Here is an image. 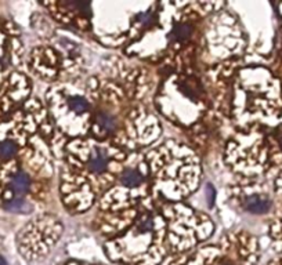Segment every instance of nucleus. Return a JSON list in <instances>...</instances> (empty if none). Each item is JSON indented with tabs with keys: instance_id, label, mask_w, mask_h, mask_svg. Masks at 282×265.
<instances>
[{
	"instance_id": "nucleus-3",
	"label": "nucleus",
	"mask_w": 282,
	"mask_h": 265,
	"mask_svg": "<svg viewBox=\"0 0 282 265\" xmlns=\"http://www.w3.org/2000/svg\"><path fill=\"white\" fill-rule=\"evenodd\" d=\"M120 181L126 187H138L143 183V175L134 168H127L120 175Z\"/></svg>"
},
{
	"instance_id": "nucleus-5",
	"label": "nucleus",
	"mask_w": 282,
	"mask_h": 265,
	"mask_svg": "<svg viewBox=\"0 0 282 265\" xmlns=\"http://www.w3.org/2000/svg\"><path fill=\"white\" fill-rule=\"evenodd\" d=\"M192 33V28L188 24H179L173 28L172 31V38L174 40H185L188 39Z\"/></svg>"
},
{
	"instance_id": "nucleus-10",
	"label": "nucleus",
	"mask_w": 282,
	"mask_h": 265,
	"mask_svg": "<svg viewBox=\"0 0 282 265\" xmlns=\"http://www.w3.org/2000/svg\"><path fill=\"white\" fill-rule=\"evenodd\" d=\"M138 228L143 231H151L154 228V221H152V217L147 216L143 217L140 221H138Z\"/></svg>"
},
{
	"instance_id": "nucleus-9",
	"label": "nucleus",
	"mask_w": 282,
	"mask_h": 265,
	"mask_svg": "<svg viewBox=\"0 0 282 265\" xmlns=\"http://www.w3.org/2000/svg\"><path fill=\"white\" fill-rule=\"evenodd\" d=\"M17 146L14 142L11 141H5L0 144V157L2 159H10L16 155Z\"/></svg>"
},
{
	"instance_id": "nucleus-12",
	"label": "nucleus",
	"mask_w": 282,
	"mask_h": 265,
	"mask_svg": "<svg viewBox=\"0 0 282 265\" xmlns=\"http://www.w3.org/2000/svg\"><path fill=\"white\" fill-rule=\"evenodd\" d=\"M0 265H7V262H6V260L3 257H0Z\"/></svg>"
},
{
	"instance_id": "nucleus-7",
	"label": "nucleus",
	"mask_w": 282,
	"mask_h": 265,
	"mask_svg": "<svg viewBox=\"0 0 282 265\" xmlns=\"http://www.w3.org/2000/svg\"><path fill=\"white\" fill-rule=\"evenodd\" d=\"M5 207L6 210L13 211V213H28L29 209H31V206L28 205L24 199L11 200V202H9V203H6Z\"/></svg>"
},
{
	"instance_id": "nucleus-11",
	"label": "nucleus",
	"mask_w": 282,
	"mask_h": 265,
	"mask_svg": "<svg viewBox=\"0 0 282 265\" xmlns=\"http://www.w3.org/2000/svg\"><path fill=\"white\" fill-rule=\"evenodd\" d=\"M206 196H207V205L213 206L215 203V196H216V192H215V188L209 185L206 190Z\"/></svg>"
},
{
	"instance_id": "nucleus-2",
	"label": "nucleus",
	"mask_w": 282,
	"mask_h": 265,
	"mask_svg": "<svg viewBox=\"0 0 282 265\" xmlns=\"http://www.w3.org/2000/svg\"><path fill=\"white\" fill-rule=\"evenodd\" d=\"M87 167L90 168L94 173H101L107 167V157L101 151H94L93 155L89 159Z\"/></svg>"
},
{
	"instance_id": "nucleus-8",
	"label": "nucleus",
	"mask_w": 282,
	"mask_h": 265,
	"mask_svg": "<svg viewBox=\"0 0 282 265\" xmlns=\"http://www.w3.org/2000/svg\"><path fill=\"white\" fill-rule=\"evenodd\" d=\"M69 108L76 112V114H83V112H86L87 109H89V103H87L85 98L82 97H72L69 98Z\"/></svg>"
},
{
	"instance_id": "nucleus-6",
	"label": "nucleus",
	"mask_w": 282,
	"mask_h": 265,
	"mask_svg": "<svg viewBox=\"0 0 282 265\" xmlns=\"http://www.w3.org/2000/svg\"><path fill=\"white\" fill-rule=\"evenodd\" d=\"M96 119H97L98 125L101 126L105 131H114L116 129V120L109 114L101 112V114L97 115Z\"/></svg>"
},
{
	"instance_id": "nucleus-1",
	"label": "nucleus",
	"mask_w": 282,
	"mask_h": 265,
	"mask_svg": "<svg viewBox=\"0 0 282 265\" xmlns=\"http://www.w3.org/2000/svg\"><path fill=\"white\" fill-rule=\"evenodd\" d=\"M272 202L266 195H252L245 199V210L252 214H266L271 210Z\"/></svg>"
},
{
	"instance_id": "nucleus-4",
	"label": "nucleus",
	"mask_w": 282,
	"mask_h": 265,
	"mask_svg": "<svg viewBox=\"0 0 282 265\" xmlns=\"http://www.w3.org/2000/svg\"><path fill=\"white\" fill-rule=\"evenodd\" d=\"M11 188L17 195H24L29 188V177L25 173H18L11 181Z\"/></svg>"
}]
</instances>
